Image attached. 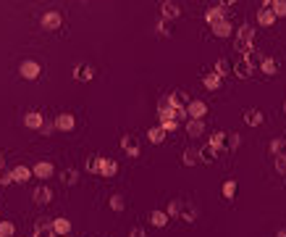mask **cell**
<instances>
[{
  "label": "cell",
  "instance_id": "6da1fadb",
  "mask_svg": "<svg viewBox=\"0 0 286 237\" xmlns=\"http://www.w3.org/2000/svg\"><path fill=\"white\" fill-rule=\"evenodd\" d=\"M18 74H21V79L32 82V79H37V76L42 74V66H40L37 61L27 58V61H21V66H18Z\"/></svg>",
  "mask_w": 286,
  "mask_h": 237
},
{
  "label": "cell",
  "instance_id": "7a4b0ae2",
  "mask_svg": "<svg viewBox=\"0 0 286 237\" xmlns=\"http://www.w3.org/2000/svg\"><path fill=\"white\" fill-rule=\"evenodd\" d=\"M42 27L48 32H58L63 27V14L61 11H45L42 14Z\"/></svg>",
  "mask_w": 286,
  "mask_h": 237
},
{
  "label": "cell",
  "instance_id": "3957f363",
  "mask_svg": "<svg viewBox=\"0 0 286 237\" xmlns=\"http://www.w3.org/2000/svg\"><path fill=\"white\" fill-rule=\"evenodd\" d=\"M121 148H123V153H126V156H132V158H136L139 156V140L134 137V134H123L121 137Z\"/></svg>",
  "mask_w": 286,
  "mask_h": 237
},
{
  "label": "cell",
  "instance_id": "277c9868",
  "mask_svg": "<svg viewBox=\"0 0 286 237\" xmlns=\"http://www.w3.org/2000/svg\"><path fill=\"white\" fill-rule=\"evenodd\" d=\"M53 124H55V129H58V132H74L76 119H74V113H58Z\"/></svg>",
  "mask_w": 286,
  "mask_h": 237
},
{
  "label": "cell",
  "instance_id": "5b68a950",
  "mask_svg": "<svg viewBox=\"0 0 286 237\" xmlns=\"http://www.w3.org/2000/svg\"><path fill=\"white\" fill-rule=\"evenodd\" d=\"M53 171H55V166L50 161H37L34 166H32V177H37V179H50Z\"/></svg>",
  "mask_w": 286,
  "mask_h": 237
},
{
  "label": "cell",
  "instance_id": "8992f818",
  "mask_svg": "<svg viewBox=\"0 0 286 237\" xmlns=\"http://www.w3.org/2000/svg\"><path fill=\"white\" fill-rule=\"evenodd\" d=\"M32 201L40 203V206H48V203L53 201V190H50L48 184H40V187H34V193H32Z\"/></svg>",
  "mask_w": 286,
  "mask_h": 237
},
{
  "label": "cell",
  "instance_id": "52a82bcc",
  "mask_svg": "<svg viewBox=\"0 0 286 237\" xmlns=\"http://www.w3.org/2000/svg\"><path fill=\"white\" fill-rule=\"evenodd\" d=\"M207 113V103L205 100H189V106H186V116L189 119H202Z\"/></svg>",
  "mask_w": 286,
  "mask_h": 237
},
{
  "label": "cell",
  "instance_id": "ba28073f",
  "mask_svg": "<svg viewBox=\"0 0 286 237\" xmlns=\"http://www.w3.org/2000/svg\"><path fill=\"white\" fill-rule=\"evenodd\" d=\"M11 177H14V182H18V184H27L29 179H32V169H29L27 164H18V166L11 169Z\"/></svg>",
  "mask_w": 286,
  "mask_h": 237
},
{
  "label": "cell",
  "instance_id": "9c48e42d",
  "mask_svg": "<svg viewBox=\"0 0 286 237\" xmlns=\"http://www.w3.org/2000/svg\"><path fill=\"white\" fill-rule=\"evenodd\" d=\"M257 24L260 27H273L276 24V14L270 11V0L263 5V11H257Z\"/></svg>",
  "mask_w": 286,
  "mask_h": 237
},
{
  "label": "cell",
  "instance_id": "30bf717a",
  "mask_svg": "<svg viewBox=\"0 0 286 237\" xmlns=\"http://www.w3.org/2000/svg\"><path fill=\"white\" fill-rule=\"evenodd\" d=\"M252 72H255V69L250 66V61H247V58H236V63H234V76H239V79H250Z\"/></svg>",
  "mask_w": 286,
  "mask_h": 237
},
{
  "label": "cell",
  "instance_id": "8fae6325",
  "mask_svg": "<svg viewBox=\"0 0 286 237\" xmlns=\"http://www.w3.org/2000/svg\"><path fill=\"white\" fill-rule=\"evenodd\" d=\"M160 11H163V18H166V21H173V18L181 16V5H179V3H171V0H166V3L160 5Z\"/></svg>",
  "mask_w": 286,
  "mask_h": 237
},
{
  "label": "cell",
  "instance_id": "7c38bea8",
  "mask_svg": "<svg viewBox=\"0 0 286 237\" xmlns=\"http://www.w3.org/2000/svg\"><path fill=\"white\" fill-rule=\"evenodd\" d=\"M213 72H216L220 79H223V76H234V63L229 58H218L216 66H213Z\"/></svg>",
  "mask_w": 286,
  "mask_h": 237
},
{
  "label": "cell",
  "instance_id": "4fadbf2b",
  "mask_svg": "<svg viewBox=\"0 0 286 237\" xmlns=\"http://www.w3.org/2000/svg\"><path fill=\"white\" fill-rule=\"evenodd\" d=\"M50 224H53V232H55V237L71 235V221L66 219V216H58V219H53Z\"/></svg>",
  "mask_w": 286,
  "mask_h": 237
},
{
  "label": "cell",
  "instance_id": "5bb4252c",
  "mask_svg": "<svg viewBox=\"0 0 286 237\" xmlns=\"http://www.w3.org/2000/svg\"><path fill=\"white\" fill-rule=\"evenodd\" d=\"M244 121L250 127H260L265 121V113L260 111V108H247V111H244Z\"/></svg>",
  "mask_w": 286,
  "mask_h": 237
},
{
  "label": "cell",
  "instance_id": "9a60e30c",
  "mask_svg": "<svg viewBox=\"0 0 286 237\" xmlns=\"http://www.w3.org/2000/svg\"><path fill=\"white\" fill-rule=\"evenodd\" d=\"M95 76V69L89 66V63H79V66L74 69V79L76 82H89Z\"/></svg>",
  "mask_w": 286,
  "mask_h": 237
},
{
  "label": "cell",
  "instance_id": "2e32d148",
  "mask_svg": "<svg viewBox=\"0 0 286 237\" xmlns=\"http://www.w3.org/2000/svg\"><path fill=\"white\" fill-rule=\"evenodd\" d=\"M42 121H45V116H42L40 111H29L27 116H24V124H27V129H34V132H40Z\"/></svg>",
  "mask_w": 286,
  "mask_h": 237
},
{
  "label": "cell",
  "instance_id": "e0dca14e",
  "mask_svg": "<svg viewBox=\"0 0 286 237\" xmlns=\"http://www.w3.org/2000/svg\"><path fill=\"white\" fill-rule=\"evenodd\" d=\"M197 150H200V161H202V164H216V161H218V156H220V153H218L216 148H213L210 143H207L205 148H197Z\"/></svg>",
  "mask_w": 286,
  "mask_h": 237
},
{
  "label": "cell",
  "instance_id": "ac0fdd59",
  "mask_svg": "<svg viewBox=\"0 0 286 237\" xmlns=\"http://www.w3.org/2000/svg\"><path fill=\"white\" fill-rule=\"evenodd\" d=\"M260 72L268 74V76H276L278 74V61L270 58V55H263V61H260Z\"/></svg>",
  "mask_w": 286,
  "mask_h": 237
},
{
  "label": "cell",
  "instance_id": "d6986e66",
  "mask_svg": "<svg viewBox=\"0 0 286 237\" xmlns=\"http://www.w3.org/2000/svg\"><path fill=\"white\" fill-rule=\"evenodd\" d=\"M202 82H205V87L210 90V92H216V90H220V85H223V79H220L216 72H205L202 74Z\"/></svg>",
  "mask_w": 286,
  "mask_h": 237
},
{
  "label": "cell",
  "instance_id": "ffe728a7",
  "mask_svg": "<svg viewBox=\"0 0 286 237\" xmlns=\"http://www.w3.org/2000/svg\"><path fill=\"white\" fill-rule=\"evenodd\" d=\"M186 132H189V137H202L205 134V121L202 119H189L186 121Z\"/></svg>",
  "mask_w": 286,
  "mask_h": 237
},
{
  "label": "cell",
  "instance_id": "44dd1931",
  "mask_svg": "<svg viewBox=\"0 0 286 237\" xmlns=\"http://www.w3.org/2000/svg\"><path fill=\"white\" fill-rule=\"evenodd\" d=\"M34 237H55L53 224H50L48 219H40V221L34 224Z\"/></svg>",
  "mask_w": 286,
  "mask_h": 237
},
{
  "label": "cell",
  "instance_id": "7402d4cb",
  "mask_svg": "<svg viewBox=\"0 0 286 237\" xmlns=\"http://www.w3.org/2000/svg\"><path fill=\"white\" fill-rule=\"evenodd\" d=\"M118 174V164L113 158H102L100 161V177H116Z\"/></svg>",
  "mask_w": 286,
  "mask_h": 237
},
{
  "label": "cell",
  "instance_id": "603a6c76",
  "mask_svg": "<svg viewBox=\"0 0 286 237\" xmlns=\"http://www.w3.org/2000/svg\"><path fill=\"white\" fill-rule=\"evenodd\" d=\"M223 18H226V11H220V5H213V8L205 14V21L210 24V27H216V24L223 21Z\"/></svg>",
  "mask_w": 286,
  "mask_h": 237
},
{
  "label": "cell",
  "instance_id": "cb8c5ba5",
  "mask_svg": "<svg viewBox=\"0 0 286 237\" xmlns=\"http://www.w3.org/2000/svg\"><path fill=\"white\" fill-rule=\"evenodd\" d=\"M147 221H150L152 227L163 229L166 224H168V216H166V211H150V214H147Z\"/></svg>",
  "mask_w": 286,
  "mask_h": 237
},
{
  "label": "cell",
  "instance_id": "d4e9b609",
  "mask_svg": "<svg viewBox=\"0 0 286 237\" xmlns=\"http://www.w3.org/2000/svg\"><path fill=\"white\" fill-rule=\"evenodd\" d=\"M181 164L184 166H197L200 164V150L197 148H186L181 153Z\"/></svg>",
  "mask_w": 286,
  "mask_h": 237
},
{
  "label": "cell",
  "instance_id": "484cf974",
  "mask_svg": "<svg viewBox=\"0 0 286 237\" xmlns=\"http://www.w3.org/2000/svg\"><path fill=\"white\" fill-rule=\"evenodd\" d=\"M179 219H184L186 224H192L194 219H197V208L189 206L186 201H181V214H179Z\"/></svg>",
  "mask_w": 286,
  "mask_h": 237
},
{
  "label": "cell",
  "instance_id": "4316f807",
  "mask_svg": "<svg viewBox=\"0 0 286 237\" xmlns=\"http://www.w3.org/2000/svg\"><path fill=\"white\" fill-rule=\"evenodd\" d=\"M239 145H242V134H236V132H226V143H223V150H236Z\"/></svg>",
  "mask_w": 286,
  "mask_h": 237
},
{
  "label": "cell",
  "instance_id": "83f0119b",
  "mask_svg": "<svg viewBox=\"0 0 286 237\" xmlns=\"http://www.w3.org/2000/svg\"><path fill=\"white\" fill-rule=\"evenodd\" d=\"M220 193H223L226 201H234V198H236V193H239L236 179H226V182H223V187H220Z\"/></svg>",
  "mask_w": 286,
  "mask_h": 237
},
{
  "label": "cell",
  "instance_id": "f1b7e54d",
  "mask_svg": "<svg viewBox=\"0 0 286 237\" xmlns=\"http://www.w3.org/2000/svg\"><path fill=\"white\" fill-rule=\"evenodd\" d=\"M213 32H216V37H229L231 32H234V27H231L229 18H223V21H218L216 27H213Z\"/></svg>",
  "mask_w": 286,
  "mask_h": 237
},
{
  "label": "cell",
  "instance_id": "f546056e",
  "mask_svg": "<svg viewBox=\"0 0 286 237\" xmlns=\"http://www.w3.org/2000/svg\"><path fill=\"white\" fill-rule=\"evenodd\" d=\"M147 140H150L152 145H160L166 140V132L160 129V127H150V129H147Z\"/></svg>",
  "mask_w": 286,
  "mask_h": 237
},
{
  "label": "cell",
  "instance_id": "4dcf8cb0",
  "mask_svg": "<svg viewBox=\"0 0 286 237\" xmlns=\"http://www.w3.org/2000/svg\"><path fill=\"white\" fill-rule=\"evenodd\" d=\"M155 29H158V35H160V37H173V24H171V21H166V18H160V21L155 24Z\"/></svg>",
  "mask_w": 286,
  "mask_h": 237
},
{
  "label": "cell",
  "instance_id": "1f68e13d",
  "mask_svg": "<svg viewBox=\"0 0 286 237\" xmlns=\"http://www.w3.org/2000/svg\"><path fill=\"white\" fill-rule=\"evenodd\" d=\"M270 153L273 156H286V140L284 137H276L270 143Z\"/></svg>",
  "mask_w": 286,
  "mask_h": 237
},
{
  "label": "cell",
  "instance_id": "d6a6232c",
  "mask_svg": "<svg viewBox=\"0 0 286 237\" xmlns=\"http://www.w3.org/2000/svg\"><path fill=\"white\" fill-rule=\"evenodd\" d=\"M270 11L276 14V18L286 16V0H270Z\"/></svg>",
  "mask_w": 286,
  "mask_h": 237
},
{
  "label": "cell",
  "instance_id": "836d02e7",
  "mask_svg": "<svg viewBox=\"0 0 286 237\" xmlns=\"http://www.w3.org/2000/svg\"><path fill=\"white\" fill-rule=\"evenodd\" d=\"M110 208H113L116 214H121V211L126 208V203H123V195H118V193H116V195H110Z\"/></svg>",
  "mask_w": 286,
  "mask_h": 237
},
{
  "label": "cell",
  "instance_id": "e575fe53",
  "mask_svg": "<svg viewBox=\"0 0 286 237\" xmlns=\"http://www.w3.org/2000/svg\"><path fill=\"white\" fill-rule=\"evenodd\" d=\"M223 143H226V132H216V134L210 137V145H213V148H216L218 153L223 150Z\"/></svg>",
  "mask_w": 286,
  "mask_h": 237
},
{
  "label": "cell",
  "instance_id": "d590c367",
  "mask_svg": "<svg viewBox=\"0 0 286 237\" xmlns=\"http://www.w3.org/2000/svg\"><path fill=\"white\" fill-rule=\"evenodd\" d=\"M61 179H63L66 184H76V182H79V171H76V169H66V171L61 174Z\"/></svg>",
  "mask_w": 286,
  "mask_h": 237
},
{
  "label": "cell",
  "instance_id": "8d00e7d4",
  "mask_svg": "<svg viewBox=\"0 0 286 237\" xmlns=\"http://www.w3.org/2000/svg\"><path fill=\"white\" fill-rule=\"evenodd\" d=\"M179 214H181V201L176 198V201H171V203H168L166 216H173V219H179Z\"/></svg>",
  "mask_w": 286,
  "mask_h": 237
},
{
  "label": "cell",
  "instance_id": "74e56055",
  "mask_svg": "<svg viewBox=\"0 0 286 237\" xmlns=\"http://www.w3.org/2000/svg\"><path fill=\"white\" fill-rule=\"evenodd\" d=\"M14 232H16V227H14V221H0V237H14Z\"/></svg>",
  "mask_w": 286,
  "mask_h": 237
},
{
  "label": "cell",
  "instance_id": "f35d334b",
  "mask_svg": "<svg viewBox=\"0 0 286 237\" xmlns=\"http://www.w3.org/2000/svg\"><path fill=\"white\" fill-rule=\"evenodd\" d=\"M160 129H163L166 134H171V132L179 129V121L176 119H163V121H160Z\"/></svg>",
  "mask_w": 286,
  "mask_h": 237
},
{
  "label": "cell",
  "instance_id": "ab89813d",
  "mask_svg": "<svg viewBox=\"0 0 286 237\" xmlns=\"http://www.w3.org/2000/svg\"><path fill=\"white\" fill-rule=\"evenodd\" d=\"M100 161H102V156H89L87 158V169L92 171V174H100Z\"/></svg>",
  "mask_w": 286,
  "mask_h": 237
},
{
  "label": "cell",
  "instance_id": "60d3db41",
  "mask_svg": "<svg viewBox=\"0 0 286 237\" xmlns=\"http://www.w3.org/2000/svg\"><path fill=\"white\" fill-rule=\"evenodd\" d=\"M53 132H55V124H53V121H48V116H45L42 127H40V134H53Z\"/></svg>",
  "mask_w": 286,
  "mask_h": 237
},
{
  "label": "cell",
  "instance_id": "b9f144b4",
  "mask_svg": "<svg viewBox=\"0 0 286 237\" xmlns=\"http://www.w3.org/2000/svg\"><path fill=\"white\" fill-rule=\"evenodd\" d=\"M14 177H11V169H0V184H11Z\"/></svg>",
  "mask_w": 286,
  "mask_h": 237
},
{
  "label": "cell",
  "instance_id": "7bdbcfd3",
  "mask_svg": "<svg viewBox=\"0 0 286 237\" xmlns=\"http://www.w3.org/2000/svg\"><path fill=\"white\" fill-rule=\"evenodd\" d=\"M276 169L281 174H286V156H276Z\"/></svg>",
  "mask_w": 286,
  "mask_h": 237
},
{
  "label": "cell",
  "instance_id": "ee69618b",
  "mask_svg": "<svg viewBox=\"0 0 286 237\" xmlns=\"http://www.w3.org/2000/svg\"><path fill=\"white\" fill-rule=\"evenodd\" d=\"M129 237H147V232L142 227H132V232H129Z\"/></svg>",
  "mask_w": 286,
  "mask_h": 237
},
{
  "label": "cell",
  "instance_id": "f6af8a7d",
  "mask_svg": "<svg viewBox=\"0 0 286 237\" xmlns=\"http://www.w3.org/2000/svg\"><path fill=\"white\" fill-rule=\"evenodd\" d=\"M0 169H5V153L0 150Z\"/></svg>",
  "mask_w": 286,
  "mask_h": 237
},
{
  "label": "cell",
  "instance_id": "bcb514c9",
  "mask_svg": "<svg viewBox=\"0 0 286 237\" xmlns=\"http://www.w3.org/2000/svg\"><path fill=\"white\" fill-rule=\"evenodd\" d=\"M276 237H286V229H278V235Z\"/></svg>",
  "mask_w": 286,
  "mask_h": 237
},
{
  "label": "cell",
  "instance_id": "7dc6e473",
  "mask_svg": "<svg viewBox=\"0 0 286 237\" xmlns=\"http://www.w3.org/2000/svg\"><path fill=\"white\" fill-rule=\"evenodd\" d=\"M284 113H286V100H284Z\"/></svg>",
  "mask_w": 286,
  "mask_h": 237
},
{
  "label": "cell",
  "instance_id": "c3c4849f",
  "mask_svg": "<svg viewBox=\"0 0 286 237\" xmlns=\"http://www.w3.org/2000/svg\"><path fill=\"white\" fill-rule=\"evenodd\" d=\"M63 237H71V235H63Z\"/></svg>",
  "mask_w": 286,
  "mask_h": 237
}]
</instances>
